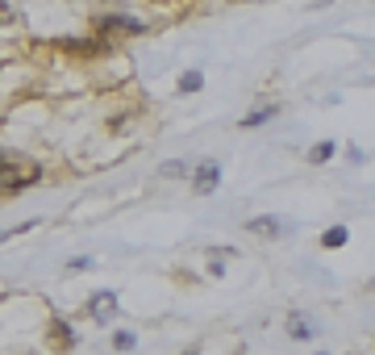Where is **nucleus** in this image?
<instances>
[{
    "label": "nucleus",
    "mask_w": 375,
    "mask_h": 355,
    "mask_svg": "<svg viewBox=\"0 0 375 355\" xmlns=\"http://www.w3.org/2000/svg\"><path fill=\"white\" fill-rule=\"evenodd\" d=\"M38 180H42V167H38V163L21 159V155H13V151H0V188L21 192V188H29V184H38Z\"/></svg>",
    "instance_id": "1"
},
{
    "label": "nucleus",
    "mask_w": 375,
    "mask_h": 355,
    "mask_svg": "<svg viewBox=\"0 0 375 355\" xmlns=\"http://www.w3.org/2000/svg\"><path fill=\"white\" fill-rule=\"evenodd\" d=\"M96 29L100 33H138L142 21L138 17H121V13H104V17H96Z\"/></svg>",
    "instance_id": "2"
},
{
    "label": "nucleus",
    "mask_w": 375,
    "mask_h": 355,
    "mask_svg": "<svg viewBox=\"0 0 375 355\" xmlns=\"http://www.w3.org/2000/svg\"><path fill=\"white\" fill-rule=\"evenodd\" d=\"M113 310H117V297H113V293H96V297H88V314H92L96 322H113Z\"/></svg>",
    "instance_id": "3"
},
{
    "label": "nucleus",
    "mask_w": 375,
    "mask_h": 355,
    "mask_svg": "<svg viewBox=\"0 0 375 355\" xmlns=\"http://www.w3.org/2000/svg\"><path fill=\"white\" fill-rule=\"evenodd\" d=\"M217 180H221V167H217V163H200V167H196L192 188H196V192H213V188H217Z\"/></svg>",
    "instance_id": "4"
},
{
    "label": "nucleus",
    "mask_w": 375,
    "mask_h": 355,
    "mask_svg": "<svg viewBox=\"0 0 375 355\" xmlns=\"http://www.w3.org/2000/svg\"><path fill=\"white\" fill-rule=\"evenodd\" d=\"M271 117H276V105H259V109H250V113L242 117V126L255 130V126H263V121H271Z\"/></svg>",
    "instance_id": "5"
},
{
    "label": "nucleus",
    "mask_w": 375,
    "mask_h": 355,
    "mask_svg": "<svg viewBox=\"0 0 375 355\" xmlns=\"http://www.w3.org/2000/svg\"><path fill=\"white\" fill-rule=\"evenodd\" d=\"M334 151H338V146L326 138V142H317V146L309 151V163H326V159H334Z\"/></svg>",
    "instance_id": "6"
},
{
    "label": "nucleus",
    "mask_w": 375,
    "mask_h": 355,
    "mask_svg": "<svg viewBox=\"0 0 375 355\" xmlns=\"http://www.w3.org/2000/svg\"><path fill=\"white\" fill-rule=\"evenodd\" d=\"M200 84H205L200 71H184V75H179V92H200Z\"/></svg>",
    "instance_id": "7"
},
{
    "label": "nucleus",
    "mask_w": 375,
    "mask_h": 355,
    "mask_svg": "<svg viewBox=\"0 0 375 355\" xmlns=\"http://www.w3.org/2000/svg\"><path fill=\"white\" fill-rule=\"evenodd\" d=\"M342 243H346V226H334V230H326V234H321V247H330V251H334V247H342Z\"/></svg>",
    "instance_id": "8"
},
{
    "label": "nucleus",
    "mask_w": 375,
    "mask_h": 355,
    "mask_svg": "<svg viewBox=\"0 0 375 355\" xmlns=\"http://www.w3.org/2000/svg\"><path fill=\"white\" fill-rule=\"evenodd\" d=\"M288 335H292V339H309V335H313V326H309L305 318H288Z\"/></svg>",
    "instance_id": "9"
},
{
    "label": "nucleus",
    "mask_w": 375,
    "mask_h": 355,
    "mask_svg": "<svg viewBox=\"0 0 375 355\" xmlns=\"http://www.w3.org/2000/svg\"><path fill=\"white\" fill-rule=\"evenodd\" d=\"M250 230H255V234H276L280 226H276L271 218H255V222H250Z\"/></svg>",
    "instance_id": "10"
},
{
    "label": "nucleus",
    "mask_w": 375,
    "mask_h": 355,
    "mask_svg": "<svg viewBox=\"0 0 375 355\" xmlns=\"http://www.w3.org/2000/svg\"><path fill=\"white\" fill-rule=\"evenodd\" d=\"M113 347H117V352H129V347H134V335H129V331H117V335H113Z\"/></svg>",
    "instance_id": "11"
},
{
    "label": "nucleus",
    "mask_w": 375,
    "mask_h": 355,
    "mask_svg": "<svg viewBox=\"0 0 375 355\" xmlns=\"http://www.w3.org/2000/svg\"><path fill=\"white\" fill-rule=\"evenodd\" d=\"M17 21V8L13 4H0V25H13Z\"/></svg>",
    "instance_id": "12"
},
{
    "label": "nucleus",
    "mask_w": 375,
    "mask_h": 355,
    "mask_svg": "<svg viewBox=\"0 0 375 355\" xmlns=\"http://www.w3.org/2000/svg\"><path fill=\"white\" fill-rule=\"evenodd\" d=\"M184 355H200V352H184Z\"/></svg>",
    "instance_id": "13"
}]
</instances>
